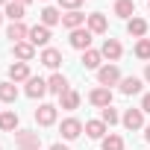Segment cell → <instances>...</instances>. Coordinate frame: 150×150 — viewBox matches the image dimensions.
I'll return each mask as SVG.
<instances>
[{
	"label": "cell",
	"mask_w": 150,
	"mask_h": 150,
	"mask_svg": "<svg viewBox=\"0 0 150 150\" xmlns=\"http://www.w3.org/2000/svg\"><path fill=\"white\" fill-rule=\"evenodd\" d=\"M121 68L115 65V62H106L100 71H97V83L100 86H106V88H112V86H121Z\"/></svg>",
	"instance_id": "6da1fadb"
},
{
	"label": "cell",
	"mask_w": 150,
	"mask_h": 150,
	"mask_svg": "<svg viewBox=\"0 0 150 150\" xmlns=\"http://www.w3.org/2000/svg\"><path fill=\"white\" fill-rule=\"evenodd\" d=\"M15 147L18 150H41V135L33 129H18L15 132Z\"/></svg>",
	"instance_id": "7a4b0ae2"
},
{
	"label": "cell",
	"mask_w": 150,
	"mask_h": 150,
	"mask_svg": "<svg viewBox=\"0 0 150 150\" xmlns=\"http://www.w3.org/2000/svg\"><path fill=\"white\" fill-rule=\"evenodd\" d=\"M59 132H62L65 141H74V138H80V135L86 132V124H83L80 118H65V121L59 124Z\"/></svg>",
	"instance_id": "3957f363"
},
{
	"label": "cell",
	"mask_w": 150,
	"mask_h": 150,
	"mask_svg": "<svg viewBox=\"0 0 150 150\" xmlns=\"http://www.w3.org/2000/svg\"><path fill=\"white\" fill-rule=\"evenodd\" d=\"M56 118H59V106H53V103H41L35 109V124L38 127H53Z\"/></svg>",
	"instance_id": "277c9868"
},
{
	"label": "cell",
	"mask_w": 150,
	"mask_h": 150,
	"mask_svg": "<svg viewBox=\"0 0 150 150\" xmlns=\"http://www.w3.org/2000/svg\"><path fill=\"white\" fill-rule=\"evenodd\" d=\"M91 38H94V33H91L88 27H80V30L71 33V47L86 53V50H91Z\"/></svg>",
	"instance_id": "5b68a950"
},
{
	"label": "cell",
	"mask_w": 150,
	"mask_h": 150,
	"mask_svg": "<svg viewBox=\"0 0 150 150\" xmlns=\"http://www.w3.org/2000/svg\"><path fill=\"white\" fill-rule=\"evenodd\" d=\"M33 47H47L50 44V27H44V24H35V27H30V38H27Z\"/></svg>",
	"instance_id": "8992f818"
},
{
	"label": "cell",
	"mask_w": 150,
	"mask_h": 150,
	"mask_svg": "<svg viewBox=\"0 0 150 150\" xmlns=\"http://www.w3.org/2000/svg\"><path fill=\"white\" fill-rule=\"evenodd\" d=\"M88 103H91V106H97V109L112 106V88H106V86L91 88V91H88Z\"/></svg>",
	"instance_id": "52a82bcc"
},
{
	"label": "cell",
	"mask_w": 150,
	"mask_h": 150,
	"mask_svg": "<svg viewBox=\"0 0 150 150\" xmlns=\"http://www.w3.org/2000/svg\"><path fill=\"white\" fill-rule=\"evenodd\" d=\"M24 94H27L30 100H41V97L47 94V80H41V77H30V80H27Z\"/></svg>",
	"instance_id": "ba28073f"
},
{
	"label": "cell",
	"mask_w": 150,
	"mask_h": 150,
	"mask_svg": "<svg viewBox=\"0 0 150 150\" xmlns=\"http://www.w3.org/2000/svg\"><path fill=\"white\" fill-rule=\"evenodd\" d=\"M71 86H68V80H65V74H59V71H53L50 77H47V91L50 94H56V97H62L65 91H68Z\"/></svg>",
	"instance_id": "9c48e42d"
},
{
	"label": "cell",
	"mask_w": 150,
	"mask_h": 150,
	"mask_svg": "<svg viewBox=\"0 0 150 150\" xmlns=\"http://www.w3.org/2000/svg\"><path fill=\"white\" fill-rule=\"evenodd\" d=\"M38 62H41L44 68L56 71V68L62 65V50H56V47H44V50L38 53Z\"/></svg>",
	"instance_id": "30bf717a"
},
{
	"label": "cell",
	"mask_w": 150,
	"mask_h": 150,
	"mask_svg": "<svg viewBox=\"0 0 150 150\" xmlns=\"http://www.w3.org/2000/svg\"><path fill=\"white\" fill-rule=\"evenodd\" d=\"M33 77V74H30V62H12L9 65V80L18 86V83H27Z\"/></svg>",
	"instance_id": "8fae6325"
},
{
	"label": "cell",
	"mask_w": 150,
	"mask_h": 150,
	"mask_svg": "<svg viewBox=\"0 0 150 150\" xmlns=\"http://www.w3.org/2000/svg\"><path fill=\"white\" fill-rule=\"evenodd\" d=\"M86 27H88L94 35H103V33L109 30V18H106L103 12H91V15H88V21H86Z\"/></svg>",
	"instance_id": "7c38bea8"
},
{
	"label": "cell",
	"mask_w": 150,
	"mask_h": 150,
	"mask_svg": "<svg viewBox=\"0 0 150 150\" xmlns=\"http://www.w3.org/2000/svg\"><path fill=\"white\" fill-rule=\"evenodd\" d=\"M6 38H12V44L27 41V38H30V27H27L24 21H12V24H9V30H6Z\"/></svg>",
	"instance_id": "4fadbf2b"
},
{
	"label": "cell",
	"mask_w": 150,
	"mask_h": 150,
	"mask_svg": "<svg viewBox=\"0 0 150 150\" xmlns=\"http://www.w3.org/2000/svg\"><path fill=\"white\" fill-rule=\"evenodd\" d=\"M100 53H103V59L118 62V59L124 56V47H121V41H118V38H106V41H103V47H100Z\"/></svg>",
	"instance_id": "5bb4252c"
},
{
	"label": "cell",
	"mask_w": 150,
	"mask_h": 150,
	"mask_svg": "<svg viewBox=\"0 0 150 150\" xmlns=\"http://www.w3.org/2000/svg\"><path fill=\"white\" fill-rule=\"evenodd\" d=\"M121 124H124L127 129H141V127H144V112H141V109H127V112L121 115Z\"/></svg>",
	"instance_id": "9a60e30c"
},
{
	"label": "cell",
	"mask_w": 150,
	"mask_h": 150,
	"mask_svg": "<svg viewBox=\"0 0 150 150\" xmlns=\"http://www.w3.org/2000/svg\"><path fill=\"white\" fill-rule=\"evenodd\" d=\"M86 21H88V15H83V12H65L62 15V27L65 30H80V27H86Z\"/></svg>",
	"instance_id": "2e32d148"
},
{
	"label": "cell",
	"mask_w": 150,
	"mask_h": 150,
	"mask_svg": "<svg viewBox=\"0 0 150 150\" xmlns=\"http://www.w3.org/2000/svg\"><path fill=\"white\" fill-rule=\"evenodd\" d=\"M12 53H15L18 62H33V59H35V47H33L30 41H18V44H12Z\"/></svg>",
	"instance_id": "e0dca14e"
},
{
	"label": "cell",
	"mask_w": 150,
	"mask_h": 150,
	"mask_svg": "<svg viewBox=\"0 0 150 150\" xmlns=\"http://www.w3.org/2000/svg\"><path fill=\"white\" fill-rule=\"evenodd\" d=\"M83 68H88V71H100V68H103V53L94 50V47L86 50V53H83Z\"/></svg>",
	"instance_id": "ac0fdd59"
},
{
	"label": "cell",
	"mask_w": 150,
	"mask_h": 150,
	"mask_svg": "<svg viewBox=\"0 0 150 150\" xmlns=\"http://www.w3.org/2000/svg\"><path fill=\"white\" fill-rule=\"evenodd\" d=\"M141 86H144L141 77H124V80H121V94H127V97L141 94Z\"/></svg>",
	"instance_id": "d6986e66"
},
{
	"label": "cell",
	"mask_w": 150,
	"mask_h": 150,
	"mask_svg": "<svg viewBox=\"0 0 150 150\" xmlns=\"http://www.w3.org/2000/svg\"><path fill=\"white\" fill-rule=\"evenodd\" d=\"M80 91H74V88H68L62 97H59V109H68V112H74V109H80Z\"/></svg>",
	"instance_id": "ffe728a7"
},
{
	"label": "cell",
	"mask_w": 150,
	"mask_h": 150,
	"mask_svg": "<svg viewBox=\"0 0 150 150\" xmlns=\"http://www.w3.org/2000/svg\"><path fill=\"white\" fill-rule=\"evenodd\" d=\"M18 100V86L12 80H3L0 83V103H15Z\"/></svg>",
	"instance_id": "44dd1931"
},
{
	"label": "cell",
	"mask_w": 150,
	"mask_h": 150,
	"mask_svg": "<svg viewBox=\"0 0 150 150\" xmlns=\"http://www.w3.org/2000/svg\"><path fill=\"white\" fill-rule=\"evenodd\" d=\"M0 129H3V132H15L18 129V112L15 109L0 112Z\"/></svg>",
	"instance_id": "7402d4cb"
},
{
	"label": "cell",
	"mask_w": 150,
	"mask_h": 150,
	"mask_svg": "<svg viewBox=\"0 0 150 150\" xmlns=\"http://www.w3.org/2000/svg\"><path fill=\"white\" fill-rule=\"evenodd\" d=\"M38 18H41V24H44V27H56V24H62V12H59L56 6H44Z\"/></svg>",
	"instance_id": "603a6c76"
},
{
	"label": "cell",
	"mask_w": 150,
	"mask_h": 150,
	"mask_svg": "<svg viewBox=\"0 0 150 150\" xmlns=\"http://www.w3.org/2000/svg\"><path fill=\"white\" fill-rule=\"evenodd\" d=\"M127 33H129L132 38H144V35H147V21H144V18H129V21H127Z\"/></svg>",
	"instance_id": "cb8c5ba5"
},
{
	"label": "cell",
	"mask_w": 150,
	"mask_h": 150,
	"mask_svg": "<svg viewBox=\"0 0 150 150\" xmlns=\"http://www.w3.org/2000/svg\"><path fill=\"white\" fill-rule=\"evenodd\" d=\"M86 135H88V138L103 141L109 132H106V124H103V121H86Z\"/></svg>",
	"instance_id": "d4e9b609"
},
{
	"label": "cell",
	"mask_w": 150,
	"mask_h": 150,
	"mask_svg": "<svg viewBox=\"0 0 150 150\" xmlns=\"http://www.w3.org/2000/svg\"><path fill=\"white\" fill-rule=\"evenodd\" d=\"M115 15L124 18V21L135 18V3H132V0H115Z\"/></svg>",
	"instance_id": "484cf974"
},
{
	"label": "cell",
	"mask_w": 150,
	"mask_h": 150,
	"mask_svg": "<svg viewBox=\"0 0 150 150\" xmlns=\"http://www.w3.org/2000/svg\"><path fill=\"white\" fill-rule=\"evenodd\" d=\"M24 15H27L24 3H18V0H9V3H6V18L9 21H24Z\"/></svg>",
	"instance_id": "4316f807"
},
{
	"label": "cell",
	"mask_w": 150,
	"mask_h": 150,
	"mask_svg": "<svg viewBox=\"0 0 150 150\" xmlns=\"http://www.w3.org/2000/svg\"><path fill=\"white\" fill-rule=\"evenodd\" d=\"M132 53H135V59L150 62V38H138V41H135V47H132Z\"/></svg>",
	"instance_id": "83f0119b"
},
{
	"label": "cell",
	"mask_w": 150,
	"mask_h": 150,
	"mask_svg": "<svg viewBox=\"0 0 150 150\" xmlns=\"http://www.w3.org/2000/svg\"><path fill=\"white\" fill-rule=\"evenodd\" d=\"M103 150H124V138H121L118 132H109V135L103 138Z\"/></svg>",
	"instance_id": "f1b7e54d"
},
{
	"label": "cell",
	"mask_w": 150,
	"mask_h": 150,
	"mask_svg": "<svg viewBox=\"0 0 150 150\" xmlns=\"http://www.w3.org/2000/svg\"><path fill=\"white\" fill-rule=\"evenodd\" d=\"M100 121H103L106 127H112V124H118V121H121V115H118V109L106 106V109H100Z\"/></svg>",
	"instance_id": "f546056e"
},
{
	"label": "cell",
	"mask_w": 150,
	"mask_h": 150,
	"mask_svg": "<svg viewBox=\"0 0 150 150\" xmlns=\"http://www.w3.org/2000/svg\"><path fill=\"white\" fill-rule=\"evenodd\" d=\"M83 0H59V9H68V12H80Z\"/></svg>",
	"instance_id": "4dcf8cb0"
},
{
	"label": "cell",
	"mask_w": 150,
	"mask_h": 150,
	"mask_svg": "<svg viewBox=\"0 0 150 150\" xmlns=\"http://www.w3.org/2000/svg\"><path fill=\"white\" fill-rule=\"evenodd\" d=\"M138 109H141L144 115H150V91H147V94L141 97V106H138Z\"/></svg>",
	"instance_id": "1f68e13d"
},
{
	"label": "cell",
	"mask_w": 150,
	"mask_h": 150,
	"mask_svg": "<svg viewBox=\"0 0 150 150\" xmlns=\"http://www.w3.org/2000/svg\"><path fill=\"white\" fill-rule=\"evenodd\" d=\"M144 83L150 86V62H147V68H144Z\"/></svg>",
	"instance_id": "d6a6232c"
},
{
	"label": "cell",
	"mask_w": 150,
	"mask_h": 150,
	"mask_svg": "<svg viewBox=\"0 0 150 150\" xmlns=\"http://www.w3.org/2000/svg\"><path fill=\"white\" fill-rule=\"evenodd\" d=\"M50 150H68V144H62V141H56V144H53Z\"/></svg>",
	"instance_id": "836d02e7"
},
{
	"label": "cell",
	"mask_w": 150,
	"mask_h": 150,
	"mask_svg": "<svg viewBox=\"0 0 150 150\" xmlns=\"http://www.w3.org/2000/svg\"><path fill=\"white\" fill-rule=\"evenodd\" d=\"M144 138H147V144H150V124L144 127Z\"/></svg>",
	"instance_id": "e575fe53"
},
{
	"label": "cell",
	"mask_w": 150,
	"mask_h": 150,
	"mask_svg": "<svg viewBox=\"0 0 150 150\" xmlns=\"http://www.w3.org/2000/svg\"><path fill=\"white\" fill-rule=\"evenodd\" d=\"M18 3H24V6H27V3H33V0H18Z\"/></svg>",
	"instance_id": "d590c367"
},
{
	"label": "cell",
	"mask_w": 150,
	"mask_h": 150,
	"mask_svg": "<svg viewBox=\"0 0 150 150\" xmlns=\"http://www.w3.org/2000/svg\"><path fill=\"white\" fill-rule=\"evenodd\" d=\"M6 3H9V0H0V6H6Z\"/></svg>",
	"instance_id": "8d00e7d4"
},
{
	"label": "cell",
	"mask_w": 150,
	"mask_h": 150,
	"mask_svg": "<svg viewBox=\"0 0 150 150\" xmlns=\"http://www.w3.org/2000/svg\"><path fill=\"white\" fill-rule=\"evenodd\" d=\"M3 18H6V15H0V24H3Z\"/></svg>",
	"instance_id": "74e56055"
},
{
	"label": "cell",
	"mask_w": 150,
	"mask_h": 150,
	"mask_svg": "<svg viewBox=\"0 0 150 150\" xmlns=\"http://www.w3.org/2000/svg\"><path fill=\"white\" fill-rule=\"evenodd\" d=\"M147 6H150V0H147Z\"/></svg>",
	"instance_id": "f35d334b"
},
{
	"label": "cell",
	"mask_w": 150,
	"mask_h": 150,
	"mask_svg": "<svg viewBox=\"0 0 150 150\" xmlns=\"http://www.w3.org/2000/svg\"><path fill=\"white\" fill-rule=\"evenodd\" d=\"M44 3H47V0H44Z\"/></svg>",
	"instance_id": "ab89813d"
},
{
	"label": "cell",
	"mask_w": 150,
	"mask_h": 150,
	"mask_svg": "<svg viewBox=\"0 0 150 150\" xmlns=\"http://www.w3.org/2000/svg\"><path fill=\"white\" fill-rule=\"evenodd\" d=\"M0 150H3V147H0Z\"/></svg>",
	"instance_id": "60d3db41"
}]
</instances>
